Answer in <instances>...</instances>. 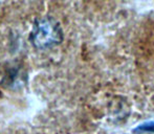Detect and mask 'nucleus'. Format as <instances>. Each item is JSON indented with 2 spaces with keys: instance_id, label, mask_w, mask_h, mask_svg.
<instances>
[{
  "instance_id": "nucleus-2",
  "label": "nucleus",
  "mask_w": 154,
  "mask_h": 134,
  "mask_svg": "<svg viewBox=\"0 0 154 134\" xmlns=\"http://www.w3.org/2000/svg\"><path fill=\"white\" fill-rule=\"evenodd\" d=\"M133 132L136 133H144V132H150L154 133V122H147L144 124H140L133 130Z\"/></svg>"
},
{
  "instance_id": "nucleus-1",
  "label": "nucleus",
  "mask_w": 154,
  "mask_h": 134,
  "mask_svg": "<svg viewBox=\"0 0 154 134\" xmlns=\"http://www.w3.org/2000/svg\"><path fill=\"white\" fill-rule=\"evenodd\" d=\"M63 31L60 23L53 17H42L34 22L29 34L31 44L36 49L45 50L58 46L63 41Z\"/></svg>"
}]
</instances>
